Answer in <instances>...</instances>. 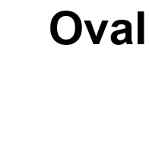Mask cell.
Masks as SVG:
<instances>
[{
    "instance_id": "6da1fadb",
    "label": "cell",
    "mask_w": 149,
    "mask_h": 146,
    "mask_svg": "<svg viewBox=\"0 0 149 146\" xmlns=\"http://www.w3.org/2000/svg\"><path fill=\"white\" fill-rule=\"evenodd\" d=\"M82 24L79 16L71 11H61L53 16L50 22V34L56 43L71 45L80 38Z\"/></svg>"
},
{
    "instance_id": "7a4b0ae2",
    "label": "cell",
    "mask_w": 149,
    "mask_h": 146,
    "mask_svg": "<svg viewBox=\"0 0 149 146\" xmlns=\"http://www.w3.org/2000/svg\"><path fill=\"white\" fill-rule=\"evenodd\" d=\"M120 24H124L126 26V28L125 29L118 30V31L113 32L111 34V41L116 45L118 44V41L120 39V37L123 35L126 36V38H128L132 40L131 23L129 21H126V20H117V21L113 23L112 27L113 28H116V27H118V25H120Z\"/></svg>"
},
{
    "instance_id": "3957f363",
    "label": "cell",
    "mask_w": 149,
    "mask_h": 146,
    "mask_svg": "<svg viewBox=\"0 0 149 146\" xmlns=\"http://www.w3.org/2000/svg\"><path fill=\"white\" fill-rule=\"evenodd\" d=\"M144 12H138V44H145V18H144Z\"/></svg>"
}]
</instances>
